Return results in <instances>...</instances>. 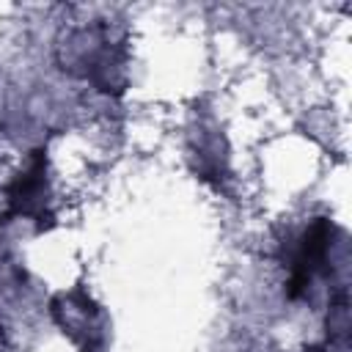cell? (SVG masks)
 Masks as SVG:
<instances>
[{"label":"cell","mask_w":352,"mask_h":352,"mask_svg":"<svg viewBox=\"0 0 352 352\" xmlns=\"http://www.w3.org/2000/svg\"><path fill=\"white\" fill-rule=\"evenodd\" d=\"M302 352H327V346H305Z\"/></svg>","instance_id":"5b68a950"},{"label":"cell","mask_w":352,"mask_h":352,"mask_svg":"<svg viewBox=\"0 0 352 352\" xmlns=\"http://www.w3.org/2000/svg\"><path fill=\"white\" fill-rule=\"evenodd\" d=\"M333 223L327 217H316L300 236L294 256H292V275L286 294L292 300H300L316 275L330 272V250H333Z\"/></svg>","instance_id":"6da1fadb"},{"label":"cell","mask_w":352,"mask_h":352,"mask_svg":"<svg viewBox=\"0 0 352 352\" xmlns=\"http://www.w3.org/2000/svg\"><path fill=\"white\" fill-rule=\"evenodd\" d=\"M8 212L6 217H33L44 226L47 212V157L44 151H33L25 170L14 176V182L6 190Z\"/></svg>","instance_id":"3957f363"},{"label":"cell","mask_w":352,"mask_h":352,"mask_svg":"<svg viewBox=\"0 0 352 352\" xmlns=\"http://www.w3.org/2000/svg\"><path fill=\"white\" fill-rule=\"evenodd\" d=\"M52 316L58 327L82 349V352H102L104 349V319L102 308L82 292H63L52 300Z\"/></svg>","instance_id":"7a4b0ae2"},{"label":"cell","mask_w":352,"mask_h":352,"mask_svg":"<svg viewBox=\"0 0 352 352\" xmlns=\"http://www.w3.org/2000/svg\"><path fill=\"white\" fill-rule=\"evenodd\" d=\"M346 289L341 286L333 297H330V314H327V336L330 344H346L349 336V308H346Z\"/></svg>","instance_id":"277c9868"}]
</instances>
